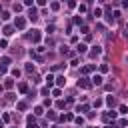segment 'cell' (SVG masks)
<instances>
[{"label": "cell", "mask_w": 128, "mask_h": 128, "mask_svg": "<svg viewBox=\"0 0 128 128\" xmlns=\"http://www.w3.org/2000/svg\"><path fill=\"white\" fill-rule=\"evenodd\" d=\"M92 82H88V78H80L78 80V88H90Z\"/></svg>", "instance_id": "obj_1"}, {"label": "cell", "mask_w": 128, "mask_h": 128, "mask_svg": "<svg viewBox=\"0 0 128 128\" xmlns=\"http://www.w3.org/2000/svg\"><path fill=\"white\" fill-rule=\"evenodd\" d=\"M14 26H16V28H18V30H22V28H24V26H26V20H24V18H20V16H18V18H16V22H14Z\"/></svg>", "instance_id": "obj_2"}, {"label": "cell", "mask_w": 128, "mask_h": 128, "mask_svg": "<svg viewBox=\"0 0 128 128\" xmlns=\"http://www.w3.org/2000/svg\"><path fill=\"white\" fill-rule=\"evenodd\" d=\"M30 38H32V42H40V30H32Z\"/></svg>", "instance_id": "obj_3"}, {"label": "cell", "mask_w": 128, "mask_h": 128, "mask_svg": "<svg viewBox=\"0 0 128 128\" xmlns=\"http://www.w3.org/2000/svg\"><path fill=\"white\" fill-rule=\"evenodd\" d=\"M100 54H102V48H100V46H94V50L90 52V56H92V58H96V56H100Z\"/></svg>", "instance_id": "obj_4"}, {"label": "cell", "mask_w": 128, "mask_h": 128, "mask_svg": "<svg viewBox=\"0 0 128 128\" xmlns=\"http://www.w3.org/2000/svg\"><path fill=\"white\" fill-rule=\"evenodd\" d=\"M2 32H4V36H12V34H14V28H12V26H4Z\"/></svg>", "instance_id": "obj_5"}, {"label": "cell", "mask_w": 128, "mask_h": 128, "mask_svg": "<svg viewBox=\"0 0 128 128\" xmlns=\"http://www.w3.org/2000/svg\"><path fill=\"white\" fill-rule=\"evenodd\" d=\"M92 84H96V86H100V84H102V76H100V74H96V76H92Z\"/></svg>", "instance_id": "obj_6"}, {"label": "cell", "mask_w": 128, "mask_h": 128, "mask_svg": "<svg viewBox=\"0 0 128 128\" xmlns=\"http://www.w3.org/2000/svg\"><path fill=\"white\" fill-rule=\"evenodd\" d=\"M54 80H56V78H54L52 74H48V76H46V84H48V88H52V86H54Z\"/></svg>", "instance_id": "obj_7"}, {"label": "cell", "mask_w": 128, "mask_h": 128, "mask_svg": "<svg viewBox=\"0 0 128 128\" xmlns=\"http://www.w3.org/2000/svg\"><path fill=\"white\" fill-rule=\"evenodd\" d=\"M76 50H78L80 54H86V52H88V48H86V44H78V46H76Z\"/></svg>", "instance_id": "obj_8"}, {"label": "cell", "mask_w": 128, "mask_h": 128, "mask_svg": "<svg viewBox=\"0 0 128 128\" xmlns=\"http://www.w3.org/2000/svg\"><path fill=\"white\" fill-rule=\"evenodd\" d=\"M56 84H58V88H60V86H64V84H66L64 76H56Z\"/></svg>", "instance_id": "obj_9"}, {"label": "cell", "mask_w": 128, "mask_h": 128, "mask_svg": "<svg viewBox=\"0 0 128 128\" xmlns=\"http://www.w3.org/2000/svg\"><path fill=\"white\" fill-rule=\"evenodd\" d=\"M114 118H116V112H114V110H110V112L104 116V120H114Z\"/></svg>", "instance_id": "obj_10"}, {"label": "cell", "mask_w": 128, "mask_h": 128, "mask_svg": "<svg viewBox=\"0 0 128 128\" xmlns=\"http://www.w3.org/2000/svg\"><path fill=\"white\" fill-rule=\"evenodd\" d=\"M0 64H2V68H6V66L10 64V58H8V56H4V58L0 60Z\"/></svg>", "instance_id": "obj_11"}, {"label": "cell", "mask_w": 128, "mask_h": 128, "mask_svg": "<svg viewBox=\"0 0 128 128\" xmlns=\"http://www.w3.org/2000/svg\"><path fill=\"white\" fill-rule=\"evenodd\" d=\"M94 68H96V66H84V68H82V72H84V74H88V72H92Z\"/></svg>", "instance_id": "obj_12"}, {"label": "cell", "mask_w": 128, "mask_h": 128, "mask_svg": "<svg viewBox=\"0 0 128 128\" xmlns=\"http://www.w3.org/2000/svg\"><path fill=\"white\" fill-rule=\"evenodd\" d=\"M10 74H12L14 78H18V76H20V70H18V68H12V70H10Z\"/></svg>", "instance_id": "obj_13"}, {"label": "cell", "mask_w": 128, "mask_h": 128, "mask_svg": "<svg viewBox=\"0 0 128 128\" xmlns=\"http://www.w3.org/2000/svg\"><path fill=\"white\" fill-rule=\"evenodd\" d=\"M28 16H30V18H32V20H36V18H38V14H36V10H34V8H32V10H30V14H28Z\"/></svg>", "instance_id": "obj_14"}, {"label": "cell", "mask_w": 128, "mask_h": 128, "mask_svg": "<svg viewBox=\"0 0 128 128\" xmlns=\"http://www.w3.org/2000/svg\"><path fill=\"white\" fill-rule=\"evenodd\" d=\"M4 86H6V88H12V86H14V80H10V78H8V80L4 82Z\"/></svg>", "instance_id": "obj_15"}, {"label": "cell", "mask_w": 128, "mask_h": 128, "mask_svg": "<svg viewBox=\"0 0 128 128\" xmlns=\"http://www.w3.org/2000/svg\"><path fill=\"white\" fill-rule=\"evenodd\" d=\"M60 94H62L60 88H52V96H60Z\"/></svg>", "instance_id": "obj_16"}, {"label": "cell", "mask_w": 128, "mask_h": 128, "mask_svg": "<svg viewBox=\"0 0 128 128\" xmlns=\"http://www.w3.org/2000/svg\"><path fill=\"white\" fill-rule=\"evenodd\" d=\"M16 106H18V110H26V102H18Z\"/></svg>", "instance_id": "obj_17"}, {"label": "cell", "mask_w": 128, "mask_h": 128, "mask_svg": "<svg viewBox=\"0 0 128 128\" xmlns=\"http://www.w3.org/2000/svg\"><path fill=\"white\" fill-rule=\"evenodd\" d=\"M88 110V104H82V106H78V112H86Z\"/></svg>", "instance_id": "obj_18"}, {"label": "cell", "mask_w": 128, "mask_h": 128, "mask_svg": "<svg viewBox=\"0 0 128 128\" xmlns=\"http://www.w3.org/2000/svg\"><path fill=\"white\" fill-rule=\"evenodd\" d=\"M34 114L40 116V114H42V106H36V108H34Z\"/></svg>", "instance_id": "obj_19"}, {"label": "cell", "mask_w": 128, "mask_h": 128, "mask_svg": "<svg viewBox=\"0 0 128 128\" xmlns=\"http://www.w3.org/2000/svg\"><path fill=\"white\" fill-rule=\"evenodd\" d=\"M48 118H50V120H56V112L50 110V112H48Z\"/></svg>", "instance_id": "obj_20"}, {"label": "cell", "mask_w": 128, "mask_h": 128, "mask_svg": "<svg viewBox=\"0 0 128 128\" xmlns=\"http://www.w3.org/2000/svg\"><path fill=\"white\" fill-rule=\"evenodd\" d=\"M74 120H76V124H78V126H82V124H84V118H82V116H78V118H74Z\"/></svg>", "instance_id": "obj_21"}, {"label": "cell", "mask_w": 128, "mask_h": 128, "mask_svg": "<svg viewBox=\"0 0 128 128\" xmlns=\"http://www.w3.org/2000/svg\"><path fill=\"white\" fill-rule=\"evenodd\" d=\"M50 8H52V10H58V8H60V4H58V2H52V4H50Z\"/></svg>", "instance_id": "obj_22"}, {"label": "cell", "mask_w": 128, "mask_h": 128, "mask_svg": "<svg viewBox=\"0 0 128 128\" xmlns=\"http://www.w3.org/2000/svg\"><path fill=\"white\" fill-rule=\"evenodd\" d=\"M26 72H34V64H26Z\"/></svg>", "instance_id": "obj_23"}, {"label": "cell", "mask_w": 128, "mask_h": 128, "mask_svg": "<svg viewBox=\"0 0 128 128\" xmlns=\"http://www.w3.org/2000/svg\"><path fill=\"white\" fill-rule=\"evenodd\" d=\"M120 114H128V108H126V106H124V104H122V106H120Z\"/></svg>", "instance_id": "obj_24"}, {"label": "cell", "mask_w": 128, "mask_h": 128, "mask_svg": "<svg viewBox=\"0 0 128 128\" xmlns=\"http://www.w3.org/2000/svg\"><path fill=\"white\" fill-rule=\"evenodd\" d=\"M22 10V4H14V12H20Z\"/></svg>", "instance_id": "obj_25"}, {"label": "cell", "mask_w": 128, "mask_h": 128, "mask_svg": "<svg viewBox=\"0 0 128 128\" xmlns=\"http://www.w3.org/2000/svg\"><path fill=\"white\" fill-rule=\"evenodd\" d=\"M74 22H76V24H82L84 20H82V16H76V18H74Z\"/></svg>", "instance_id": "obj_26"}, {"label": "cell", "mask_w": 128, "mask_h": 128, "mask_svg": "<svg viewBox=\"0 0 128 128\" xmlns=\"http://www.w3.org/2000/svg\"><path fill=\"white\" fill-rule=\"evenodd\" d=\"M100 72H108V66L106 64H100Z\"/></svg>", "instance_id": "obj_27"}, {"label": "cell", "mask_w": 128, "mask_h": 128, "mask_svg": "<svg viewBox=\"0 0 128 128\" xmlns=\"http://www.w3.org/2000/svg\"><path fill=\"white\" fill-rule=\"evenodd\" d=\"M20 92H28V86L26 84H20Z\"/></svg>", "instance_id": "obj_28"}, {"label": "cell", "mask_w": 128, "mask_h": 128, "mask_svg": "<svg viewBox=\"0 0 128 128\" xmlns=\"http://www.w3.org/2000/svg\"><path fill=\"white\" fill-rule=\"evenodd\" d=\"M60 120H62V122H64V120H72V114H66V116H62Z\"/></svg>", "instance_id": "obj_29"}, {"label": "cell", "mask_w": 128, "mask_h": 128, "mask_svg": "<svg viewBox=\"0 0 128 128\" xmlns=\"http://www.w3.org/2000/svg\"><path fill=\"white\" fill-rule=\"evenodd\" d=\"M122 6H124V8H128V0H124V2H122Z\"/></svg>", "instance_id": "obj_30"}, {"label": "cell", "mask_w": 128, "mask_h": 128, "mask_svg": "<svg viewBox=\"0 0 128 128\" xmlns=\"http://www.w3.org/2000/svg\"><path fill=\"white\" fill-rule=\"evenodd\" d=\"M104 128H114V126H104Z\"/></svg>", "instance_id": "obj_31"}, {"label": "cell", "mask_w": 128, "mask_h": 128, "mask_svg": "<svg viewBox=\"0 0 128 128\" xmlns=\"http://www.w3.org/2000/svg\"><path fill=\"white\" fill-rule=\"evenodd\" d=\"M0 128H4V124H2V122H0Z\"/></svg>", "instance_id": "obj_32"}, {"label": "cell", "mask_w": 128, "mask_h": 128, "mask_svg": "<svg viewBox=\"0 0 128 128\" xmlns=\"http://www.w3.org/2000/svg\"><path fill=\"white\" fill-rule=\"evenodd\" d=\"M0 12H2V6H0Z\"/></svg>", "instance_id": "obj_33"}, {"label": "cell", "mask_w": 128, "mask_h": 128, "mask_svg": "<svg viewBox=\"0 0 128 128\" xmlns=\"http://www.w3.org/2000/svg\"><path fill=\"white\" fill-rule=\"evenodd\" d=\"M90 128H96V126H90Z\"/></svg>", "instance_id": "obj_34"}, {"label": "cell", "mask_w": 128, "mask_h": 128, "mask_svg": "<svg viewBox=\"0 0 128 128\" xmlns=\"http://www.w3.org/2000/svg\"><path fill=\"white\" fill-rule=\"evenodd\" d=\"M54 128H60V126H54Z\"/></svg>", "instance_id": "obj_35"}]
</instances>
